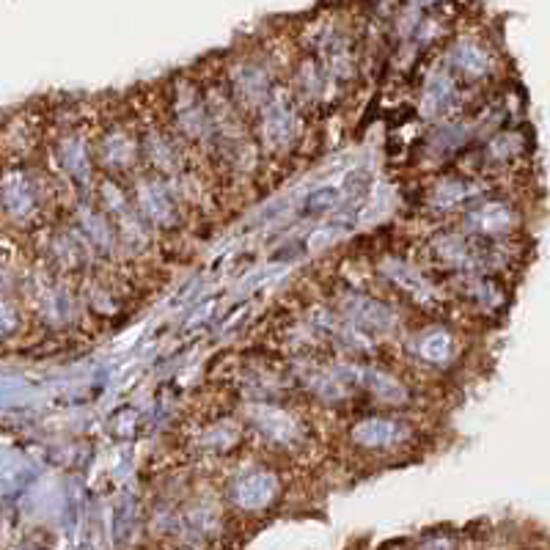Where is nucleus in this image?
Returning a JSON list of instances; mask_svg holds the SVG:
<instances>
[{"instance_id":"nucleus-19","label":"nucleus","mask_w":550,"mask_h":550,"mask_svg":"<svg viewBox=\"0 0 550 550\" xmlns=\"http://www.w3.org/2000/svg\"><path fill=\"white\" fill-rule=\"evenodd\" d=\"M451 66L468 77H487L493 69L490 53L476 42H457L451 47Z\"/></svg>"},{"instance_id":"nucleus-21","label":"nucleus","mask_w":550,"mask_h":550,"mask_svg":"<svg viewBox=\"0 0 550 550\" xmlns=\"http://www.w3.org/2000/svg\"><path fill=\"white\" fill-rule=\"evenodd\" d=\"M39 306H42V314L47 322L53 325H64L72 319V311H75V303H72V295L69 289L61 284H50L44 289V295L39 297Z\"/></svg>"},{"instance_id":"nucleus-11","label":"nucleus","mask_w":550,"mask_h":550,"mask_svg":"<svg viewBox=\"0 0 550 550\" xmlns=\"http://www.w3.org/2000/svg\"><path fill=\"white\" fill-rule=\"evenodd\" d=\"M3 204H6V212L11 218L25 220L39 212V204H42V193H39V185L31 174L25 171H17V174L6 176L3 182Z\"/></svg>"},{"instance_id":"nucleus-2","label":"nucleus","mask_w":550,"mask_h":550,"mask_svg":"<svg viewBox=\"0 0 550 550\" xmlns=\"http://www.w3.org/2000/svg\"><path fill=\"white\" fill-rule=\"evenodd\" d=\"M341 380L355 388H363L366 394H372L377 402L383 405H407L410 402V391L407 385L396 377V374L385 372L380 366H361V363H344L336 366Z\"/></svg>"},{"instance_id":"nucleus-1","label":"nucleus","mask_w":550,"mask_h":550,"mask_svg":"<svg viewBox=\"0 0 550 550\" xmlns=\"http://www.w3.org/2000/svg\"><path fill=\"white\" fill-rule=\"evenodd\" d=\"M339 314H344L355 328H361L369 336H388L399 325L394 306H388L380 297L361 295V292H344L339 297Z\"/></svg>"},{"instance_id":"nucleus-9","label":"nucleus","mask_w":550,"mask_h":550,"mask_svg":"<svg viewBox=\"0 0 550 550\" xmlns=\"http://www.w3.org/2000/svg\"><path fill=\"white\" fill-rule=\"evenodd\" d=\"M278 476L270 471H248L234 479L231 484V501L240 506L242 512H262L278 498Z\"/></svg>"},{"instance_id":"nucleus-10","label":"nucleus","mask_w":550,"mask_h":550,"mask_svg":"<svg viewBox=\"0 0 550 550\" xmlns=\"http://www.w3.org/2000/svg\"><path fill=\"white\" fill-rule=\"evenodd\" d=\"M135 204L143 212V218L154 223V226L168 229L176 223L174 196L157 176H141L135 182Z\"/></svg>"},{"instance_id":"nucleus-16","label":"nucleus","mask_w":550,"mask_h":550,"mask_svg":"<svg viewBox=\"0 0 550 550\" xmlns=\"http://www.w3.org/2000/svg\"><path fill=\"white\" fill-rule=\"evenodd\" d=\"M77 226H80V237L88 242V248L102 253L113 251L119 231L113 226L110 215H102L94 207H80V212H77Z\"/></svg>"},{"instance_id":"nucleus-27","label":"nucleus","mask_w":550,"mask_h":550,"mask_svg":"<svg viewBox=\"0 0 550 550\" xmlns=\"http://www.w3.org/2000/svg\"><path fill=\"white\" fill-rule=\"evenodd\" d=\"M339 201V193H336V187H319L317 193H311L306 198V209L308 212H317V209H330L333 204Z\"/></svg>"},{"instance_id":"nucleus-26","label":"nucleus","mask_w":550,"mask_h":550,"mask_svg":"<svg viewBox=\"0 0 550 550\" xmlns=\"http://www.w3.org/2000/svg\"><path fill=\"white\" fill-rule=\"evenodd\" d=\"M237 435H240L237 427H231V424H220V427H215L212 432H209L207 438H204V443H207L209 449L226 451L237 443Z\"/></svg>"},{"instance_id":"nucleus-4","label":"nucleus","mask_w":550,"mask_h":550,"mask_svg":"<svg viewBox=\"0 0 550 550\" xmlns=\"http://www.w3.org/2000/svg\"><path fill=\"white\" fill-rule=\"evenodd\" d=\"M297 132H300V119L292 102L281 94H273L262 108V141L267 143V149L284 152L297 141Z\"/></svg>"},{"instance_id":"nucleus-20","label":"nucleus","mask_w":550,"mask_h":550,"mask_svg":"<svg viewBox=\"0 0 550 550\" xmlns=\"http://www.w3.org/2000/svg\"><path fill=\"white\" fill-rule=\"evenodd\" d=\"M102 157L110 168H130L138 157V143L132 138V132L124 127L110 130L102 141Z\"/></svg>"},{"instance_id":"nucleus-24","label":"nucleus","mask_w":550,"mask_h":550,"mask_svg":"<svg viewBox=\"0 0 550 550\" xmlns=\"http://www.w3.org/2000/svg\"><path fill=\"white\" fill-rule=\"evenodd\" d=\"M473 193H476V187L471 182H465V179H443L435 190H432V207L438 209H454L465 204V201H471Z\"/></svg>"},{"instance_id":"nucleus-23","label":"nucleus","mask_w":550,"mask_h":550,"mask_svg":"<svg viewBox=\"0 0 550 550\" xmlns=\"http://www.w3.org/2000/svg\"><path fill=\"white\" fill-rule=\"evenodd\" d=\"M146 154H149V160H152L154 168L163 171V174H176V171L182 168V160H179L176 146L165 138L163 132H149V135H146Z\"/></svg>"},{"instance_id":"nucleus-5","label":"nucleus","mask_w":550,"mask_h":550,"mask_svg":"<svg viewBox=\"0 0 550 550\" xmlns=\"http://www.w3.org/2000/svg\"><path fill=\"white\" fill-rule=\"evenodd\" d=\"M410 427H407L402 418L391 416H372L358 421L355 427L350 429V438L355 446L369 451H391L396 446H402L410 440Z\"/></svg>"},{"instance_id":"nucleus-18","label":"nucleus","mask_w":550,"mask_h":550,"mask_svg":"<svg viewBox=\"0 0 550 550\" xmlns=\"http://www.w3.org/2000/svg\"><path fill=\"white\" fill-rule=\"evenodd\" d=\"M58 163L66 171V176L72 179V182H80V185H86L88 179H91V160H88V149L83 138H77V135H69L64 141L58 143Z\"/></svg>"},{"instance_id":"nucleus-22","label":"nucleus","mask_w":550,"mask_h":550,"mask_svg":"<svg viewBox=\"0 0 550 550\" xmlns=\"http://www.w3.org/2000/svg\"><path fill=\"white\" fill-rule=\"evenodd\" d=\"M465 289H468V297H471L473 303L484 308V311H498V308L504 306V289L490 275L471 273V278L465 281Z\"/></svg>"},{"instance_id":"nucleus-6","label":"nucleus","mask_w":550,"mask_h":550,"mask_svg":"<svg viewBox=\"0 0 550 550\" xmlns=\"http://www.w3.org/2000/svg\"><path fill=\"white\" fill-rule=\"evenodd\" d=\"M174 119L179 132H185L187 138H193V141H209L215 135L209 102L198 97V91L193 86H179V91H176Z\"/></svg>"},{"instance_id":"nucleus-15","label":"nucleus","mask_w":550,"mask_h":550,"mask_svg":"<svg viewBox=\"0 0 550 550\" xmlns=\"http://www.w3.org/2000/svg\"><path fill=\"white\" fill-rule=\"evenodd\" d=\"M468 229L482 234V237H495V234H504L517 223L515 209L504 204V201H487V204H479L476 209L468 212Z\"/></svg>"},{"instance_id":"nucleus-14","label":"nucleus","mask_w":550,"mask_h":550,"mask_svg":"<svg viewBox=\"0 0 550 550\" xmlns=\"http://www.w3.org/2000/svg\"><path fill=\"white\" fill-rule=\"evenodd\" d=\"M454 102H457V80L449 69H435L421 91V113L427 119H438L454 108Z\"/></svg>"},{"instance_id":"nucleus-25","label":"nucleus","mask_w":550,"mask_h":550,"mask_svg":"<svg viewBox=\"0 0 550 550\" xmlns=\"http://www.w3.org/2000/svg\"><path fill=\"white\" fill-rule=\"evenodd\" d=\"M520 149H523V141L517 138L515 132H506V135H498V138L490 143V157H493V160H512Z\"/></svg>"},{"instance_id":"nucleus-17","label":"nucleus","mask_w":550,"mask_h":550,"mask_svg":"<svg viewBox=\"0 0 550 550\" xmlns=\"http://www.w3.org/2000/svg\"><path fill=\"white\" fill-rule=\"evenodd\" d=\"M413 352L432 366H449L457 358V341L446 328H427L413 339Z\"/></svg>"},{"instance_id":"nucleus-7","label":"nucleus","mask_w":550,"mask_h":550,"mask_svg":"<svg viewBox=\"0 0 550 550\" xmlns=\"http://www.w3.org/2000/svg\"><path fill=\"white\" fill-rule=\"evenodd\" d=\"M102 198H105V209H108V215L113 218V226L119 231V237L127 245H135V248H141L146 237H149V231H146V223H143V212L130 207V201L124 196V190L119 185H113V182H105L102 185Z\"/></svg>"},{"instance_id":"nucleus-3","label":"nucleus","mask_w":550,"mask_h":550,"mask_svg":"<svg viewBox=\"0 0 550 550\" xmlns=\"http://www.w3.org/2000/svg\"><path fill=\"white\" fill-rule=\"evenodd\" d=\"M432 251L440 262L462 273H482L495 262L493 248H482L479 242L460 237V234H440L438 240L432 242Z\"/></svg>"},{"instance_id":"nucleus-13","label":"nucleus","mask_w":550,"mask_h":550,"mask_svg":"<svg viewBox=\"0 0 550 550\" xmlns=\"http://www.w3.org/2000/svg\"><path fill=\"white\" fill-rule=\"evenodd\" d=\"M380 273L405 295H410L418 303H432L435 300V286L429 284L421 270H416L413 264L399 259V256H385L380 262Z\"/></svg>"},{"instance_id":"nucleus-12","label":"nucleus","mask_w":550,"mask_h":550,"mask_svg":"<svg viewBox=\"0 0 550 550\" xmlns=\"http://www.w3.org/2000/svg\"><path fill=\"white\" fill-rule=\"evenodd\" d=\"M231 88L248 108H264V102L273 97V80L267 75V69L259 64H240L231 72Z\"/></svg>"},{"instance_id":"nucleus-8","label":"nucleus","mask_w":550,"mask_h":550,"mask_svg":"<svg viewBox=\"0 0 550 550\" xmlns=\"http://www.w3.org/2000/svg\"><path fill=\"white\" fill-rule=\"evenodd\" d=\"M248 421L259 429L262 438H267L275 446H295L300 435H303L295 416H289L286 410L270 405V402H262V399L248 407Z\"/></svg>"}]
</instances>
